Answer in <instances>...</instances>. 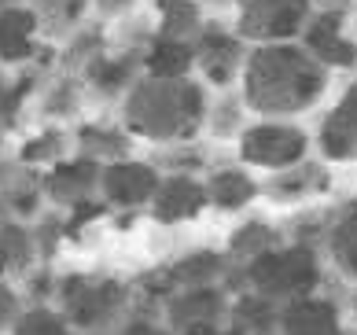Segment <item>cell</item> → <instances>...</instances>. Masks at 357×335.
<instances>
[{"label":"cell","mask_w":357,"mask_h":335,"mask_svg":"<svg viewBox=\"0 0 357 335\" xmlns=\"http://www.w3.org/2000/svg\"><path fill=\"white\" fill-rule=\"evenodd\" d=\"M328 66L298 45H258L243 63V103L266 118L302 114L324 96Z\"/></svg>","instance_id":"1"},{"label":"cell","mask_w":357,"mask_h":335,"mask_svg":"<svg viewBox=\"0 0 357 335\" xmlns=\"http://www.w3.org/2000/svg\"><path fill=\"white\" fill-rule=\"evenodd\" d=\"M0 258H4L8 273H30L37 258L33 229L22 221H0Z\"/></svg>","instance_id":"25"},{"label":"cell","mask_w":357,"mask_h":335,"mask_svg":"<svg viewBox=\"0 0 357 335\" xmlns=\"http://www.w3.org/2000/svg\"><path fill=\"white\" fill-rule=\"evenodd\" d=\"M158 184H162V173H158L155 163L122 158V163L103 166L100 195H103V203H111L118 210H137V207H151Z\"/></svg>","instance_id":"8"},{"label":"cell","mask_w":357,"mask_h":335,"mask_svg":"<svg viewBox=\"0 0 357 335\" xmlns=\"http://www.w3.org/2000/svg\"><path fill=\"white\" fill-rule=\"evenodd\" d=\"M100 177H103V166L77 155V158H67V163L52 166L48 177L41 181V188L52 203L82 210V207H89V199L100 192Z\"/></svg>","instance_id":"10"},{"label":"cell","mask_w":357,"mask_h":335,"mask_svg":"<svg viewBox=\"0 0 357 335\" xmlns=\"http://www.w3.org/2000/svg\"><path fill=\"white\" fill-rule=\"evenodd\" d=\"M328 251H332L339 269L357 284V207L335 218L332 232H328Z\"/></svg>","instance_id":"26"},{"label":"cell","mask_w":357,"mask_h":335,"mask_svg":"<svg viewBox=\"0 0 357 335\" xmlns=\"http://www.w3.org/2000/svg\"><path fill=\"white\" fill-rule=\"evenodd\" d=\"M56 280L59 276H52V273H30V276H26V295H30V306H45V299H48V295H56Z\"/></svg>","instance_id":"37"},{"label":"cell","mask_w":357,"mask_h":335,"mask_svg":"<svg viewBox=\"0 0 357 335\" xmlns=\"http://www.w3.org/2000/svg\"><path fill=\"white\" fill-rule=\"evenodd\" d=\"M63 155H67V137H63V129H45L37 133L33 140L22 144V166H37V163H63Z\"/></svg>","instance_id":"30"},{"label":"cell","mask_w":357,"mask_h":335,"mask_svg":"<svg viewBox=\"0 0 357 335\" xmlns=\"http://www.w3.org/2000/svg\"><path fill=\"white\" fill-rule=\"evenodd\" d=\"M317 147L328 163H350L357 158V82L342 92V100L324 114Z\"/></svg>","instance_id":"12"},{"label":"cell","mask_w":357,"mask_h":335,"mask_svg":"<svg viewBox=\"0 0 357 335\" xmlns=\"http://www.w3.org/2000/svg\"><path fill=\"white\" fill-rule=\"evenodd\" d=\"M100 48V34L96 30H92V34H82V37H77V41L70 45V52H67V59L70 63H92V59H96V56H92V52H96Z\"/></svg>","instance_id":"38"},{"label":"cell","mask_w":357,"mask_h":335,"mask_svg":"<svg viewBox=\"0 0 357 335\" xmlns=\"http://www.w3.org/2000/svg\"><path fill=\"white\" fill-rule=\"evenodd\" d=\"M63 239V221L59 218H41L33 225V244H37V254H45V258H52V251L59 247Z\"/></svg>","instance_id":"33"},{"label":"cell","mask_w":357,"mask_h":335,"mask_svg":"<svg viewBox=\"0 0 357 335\" xmlns=\"http://www.w3.org/2000/svg\"><path fill=\"white\" fill-rule=\"evenodd\" d=\"M37 11L30 8H4L0 11V59L22 63L33 56V34H37Z\"/></svg>","instance_id":"18"},{"label":"cell","mask_w":357,"mask_h":335,"mask_svg":"<svg viewBox=\"0 0 357 335\" xmlns=\"http://www.w3.org/2000/svg\"><path fill=\"white\" fill-rule=\"evenodd\" d=\"M158 166H166L169 173H192L203 166V151H195V147H169V151L158 155Z\"/></svg>","instance_id":"32"},{"label":"cell","mask_w":357,"mask_h":335,"mask_svg":"<svg viewBox=\"0 0 357 335\" xmlns=\"http://www.w3.org/2000/svg\"><path fill=\"white\" fill-rule=\"evenodd\" d=\"M302 48L321 63V66H354L357 63V45L342 34V15H332V11H321L313 15L310 26L302 30Z\"/></svg>","instance_id":"15"},{"label":"cell","mask_w":357,"mask_h":335,"mask_svg":"<svg viewBox=\"0 0 357 335\" xmlns=\"http://www.w3.org/2000/svg\"><path fill=\"white\" fill-rule=\"evenodd\" d=\"M332 188V173H328L324 163H317V158H302L298 166H287L280 173H273L266 181V199L269 203H306L310 195H321Z\"/></svg>","instance_id":"14"},{"label":"cell","mask_w":357,"mask_h":335,"mask_svg":"<svg viewBox=\"0 0 357 335\" xmlns=\"http://www.w3.org/2000/svg\"><path fill=\"white\" fill-rule=\"evenodd\" d=\"M181 335H243V332H236L232 325H214V328H192V332H181Z\"/></svg>","instance_id":"41"},{"label":"cell","mask_w":357,"mask_h":335,"mask_svg":"<svg viewBox=\"0 0 357 335\" xmlns=\"http://www.w3.org/2000/svg\"><path fill=\"white\" fill-rule=\"evenodd\" d=\"M122 122L133 137L155 144L192 140L206 122L203 85L192 77H144L129 89L122 103Z\"/></svg>","instance_id":"2"},{"label":"cell","mask_w":357,"mask_h":335,"mask_svg":"<svg viewBox=\"0 0 357 335\" xmlns=\"http://www.w3.org/2000/svg\"><path fill=\"white\" fill-rule=\"evenodd\" d=\"M276 335H284V332H276Z\"/></svg>","instance_id":"47"},{"label":"cell","mask_w":357,"mask_h":335,"mask_svg":"<svg viewBox=\"0 0 357 335\" xmlns=\"http://www.w3.org/2000/svg\"><path fill=\"white\" fill-rule=\"evenodd\" d=\"M310 4H317L321 11H332V15H342V11H347L354 0H310Z\"/></svg>","instance_id":"42"},{"label":"cell","mask_w":357,"mask_h":335,"mask_svg":"<svg viewBox=\"0 0 357 335\" xmlns=\"http://www.w3.org/2000/svg\"><path fill=\"white\" fill-rule=\"evenodd\" d=\"M203 34V15L195 0H158V37L169 41H199Z\"/></svg>","instance_id":"23"},{"label":"cell","mask_w":357,"mask_h":335,"mask_svg":"<svg viewBox=\"0 0 357 335\" xmlns=\"http://www.w3.org/2000/svg\"><path fill=\"white\" fill-rule=\"evenodd\" d=\"M162 313H166V328L174 335L192 332V328L225 325V320H229V291L221 284L169 291L162 299Z\"/></svg>","instance_id":"7"},{"label":"cell","mask_w":357,"mask_h":335,"mask_svg":"<svg viewBox=\"0 0 357 335\" xmlns=\"http://www.w3.org/2000/svg\"><path fill=\"white\" fill-rule=\"evenodd\" d=\"M4 276H8V265H4V258H0V288H4Z\"/></svg>","instance_id":"43"},{"label":"cell","mask_w":357,"mask_h":335,"mask_svg":"<svg viewBox=\"0 0 357 335\" xmlns=\"http://www.w3.org/2000/svg\"><path fill=\"white\" fill-rule=\"evenodd\" d=\"M0 210H4V207H0Z\"/></svg>","instance_id":"48"},{"label":"cell","mask_w":357,"mask_h":335,"mask_svg":"<svg viewBox=\"0 0 357 335\" xmlns=\"http://www.w3.org/2000/svg\"><path fill=\"white\" fill-rule=\"evenodd\" d=\"M122 335H174L166 325H158L151 317H129L122 325Z\"/></svg>","instance_id":"39"},{"label":"cell","mask_w":357,"mask_h":335,"mask_svg":"<svg viewBox=\"0 0 357 335\" xmlns=\"http://www.w3.org/2000/svg\"><path fill=\"white\" fill-rule=\"evenodd\" d=\"M77 155L92 158V163H122L129 158V129H114V126H82L77 129Z\"/></svg>","instance_id":"20"},{"label":"cell","mask_w":357,"mask_h":335,"mask_svg":"<svg viewBox=\"0 0 357 335\" xmlns=\"http://www.w3.org/2000/svg\"><path fill=\"white\" fill-rule=\"evenodd\" d=\"M0 207L8 214H15V218H33L37 214V181L33 177H4Z\"/></svg>","instance_id":"29"},{"label":"cell","mask_w":357,"mask_h":335,"mask_svg":"<svg viewBox=\"0 0 357 335\" xmlns=\"http://www.w3.org/2000/svg\"><path fill=\"white\" fill-rule=\"evenodd\" d=\"M11 335H70V320L52 306H26Z\"/></svg>","instance_id":"28"},{"label":"cell","mask_w":357,"mask_h":335,"mask_svg":"<svg viewBox=\"0 0 357 335\" xmlns=\"http://www.w3.org/2000/svg\"><path fill=\"white\" fill-rule=\"evenodd\" d=\"M280 332L284 335H350L342 325V310L335 299L324 295H306L284 306L280 313Z\"/></svg>","instance_id":"13"},{"label":"cell","mask_w":357,"mask_h":335,"mask_svg":"<svg viewBox=\"0 0 357 335\" xmlns=\"http://www.w3.org/2000/svg\"><path fill=\"white\" fill-rule=\"evenodd\" d=\"M232 269V258L221 251H192L181 262H174L166 276V295L181 291V288H206V284H221V276Z\"/></svg>","instance_id":"16"},{"label":"cell","mask_w":357,"mask_h":335,"mask_svg":"<svg viewBox=\"0 0 357 335\" xmlns=\"http://www.w3.org/2000/svg\"><path fill=\"white\" fill-rule=\"evenodd\" d=\"M310 0H243L236 30L247 41L280 45L310 26Z\"/></svg>","instance_id":"6"},{"label":"cell","mask_w":357,"mask_h":335,"mask_svg":"<svg viewBox=\"0 0 357 335\" xmlns=\"http://www.w3.org/2000/svg\"><path fill=\"white\" fill-rule=\"evenodd\" d=\"M310 151V137L298 126L291 122H276V118H266V122H255L243 129L240 137V158L247 166L258 170H273L280 173L287 166H298Z\"/></svg>","instance_id":"5"},{"label":"cell","mask_w":357,"mask_h":335,"mask_svg":"<svg viewBox=\"0 0 357 335\" xmlns=\"http://www.w3.org/2000/svg\"><path fill=\"white\" fill-rule=\"evenodd\" d=\"M354 317H357V291H354Z\"/></svg>","instance_id":"46"},{"label":"cell","mask_w":357,"mask_h":335,"mask_svg":"<svg viewBox=\"0 0 357 335\" xmlns=\"http://www.w3.org/2000/svg\"><path fill=\"white\" fill-rule=\"evenodd\" d=\"M82 335H111V332H82Z\"/></svg>","instance_id":"45"},{"label":"cell","mask_w":357,"mask_h":335,"mask_svg":"<svg viewBox=\"0 0 357 335\" xmlns=\"http://www.w3.org/2000/svg\"><path fill=\"white\" fill-rule=\"evenodd\" d=\"M26 89H30V77H22V82H15V85H11L8 77H0V122H11V118H15Z\"/></svg>","instance_id":"34"},{"label":"cell","mask_w":357,"mask_h":335,"mask_svg":"<svg viewBox=\"0 0 357 335\" xmlns=\"http://www.w3.org/2000/svg\"><path fill=\"white\" fill-rule=\"evenodd\" d=\"M195 63L210 85H232L240 74V63H247L240 34H229L221 26H203L199 41H195Z\"/></svg>","instance_id":"11"},{"label":"cell","mask_w":357,"mask_h":335,"mask_svg":"<svg viewBox=\"0 0 357 335\" xmlns=\"http://www.w3.org/2000/svg\"><path fill=\"white\" fill-rule=\"evenodd\" d=\"M137 52H126V56H96L89 66H85V77L89 85L96 92H107V96H114V92H122L129 82H133L137 74Z\"/></svg>","instance_id":"24"},{"label":"cell","mask_w":357,"mask_h":335,"mask_svg":"<svg viewBox=\"0 0 357 335\" xmlns=\"http://www.w3.org/2000/svg\"><path fill=\"white\" fill-rule=\"evenodd\" d=\"M56 299L70 328L82 332H111L118 317L129 310V288L114 276L67 273L56 280Z\"/></svg>","instance_id":"4"},{"label":"cell","mask_w":357,"mask_h":335,"mask_svg":"<svg viewBox=\"0 0 357 335\" xmlns=\"http://www.w3.org/2000/svg\"><path fill=\"white\" fill-rule=\"evenodd\" d=\"M247 273V291H258L273 302H295L306 299V295H317L324 280V265L321 254L310 244H280L266 254H258L255 262L243 265Z\"/></svg>","instance_id":"3"},{"label":"cell","mask_w":357,"mask_h":335,"mask_svg":"<svg viewBox=\"0 0 357 335\" xmlns=\"http://www.w3.org/2000/svg\"><path fill=\"white\" fill-rule=\"evenodd\" d=\"M280 244H284L280 229H273V225L261 221V218H250L229 236V251L225 254H229L236 265H247V262H255L258 254H266V251L280 247Z\"/></svg>","instance_id":"22"},{"label":"cell","mask_w":357,"mask_h":335,"mask_svg":"<svg viewBox=\"0 0 357 335\" xmlns=\"http://www.w3.org/2000/svg\"><path fill=\"white\" fill-rule=\"evenodd\" d=\"M258 184L250 173L243 170H236V166H225V170H214L206 177V199H210V207H218V210H243L250 207L258 199Z\"/></svg>","instance_id":"19"},{"label":"cell","mask_w":357,"mask_h":335,"mask_svg":"<svg viewBox=\"0 0 357 335\" xmlns=\"http://www.w3.org/2000/svg\"><path fill=\"white\" fill-rule=\"evenodd\" d=\"M195 63V45L188 41H169V37H155L144 52V70L148 77H188Z\"/></svg>","instance_id":"21"},{"label":"cell","mask_w":357,"mask_h":335,"mask_svg":"<svg viewBox=\"0 0 357 335\" xmlns=\"http://www.w3.org/2000/svg\"><path fill=\"white\" fill-rule=\"evenodd\" d=\"M22 310H26V306L19 302V295L11 291L8 284L0 288V335L15 328V320H19V313H22Z\"/></svg>","instance_id":"36"},{"label":"cell","mask_w":357,"mask_h":335,"mask_svg":"<svg viewBox=\"0 0 357 335\" xmlns=\"http://www.w3.org/2000/svg\"><path fill=\"white\" fill-rule=\"evenodd\" d=\"M243 100L240 96H221L206 107V126H210V137H218V140H229V137H243Z\"/></svg>","instance_id":"27"},{"label":"cell","mask_w":357,"mask_h":335,"mask_svg":"<svg viewBox=\"0 0 357 335\" xmlns=\"http://www.w3.org/2000/svg\"><path fill=\"white\" fill-rule=\"evenodd\" d=\"M4 8H15V0H0V11H4Z\"/></svg>","instance_id":"44"},{"label":"cell","mask_w":357,"mask_h":335,"mask_svg":"<svg viewBox=\"0 0 357 335\" xmlns=\"http://www.w3.org/2000/svg\"><path fill=\"white\" fill-rule=\"evenodd\" d=\"M206 207V181L192 177V173H166L151 199V218L158 225H184L195 221Z\"/></svg>","instance_id":"9"},{"label":"cell","mask_w":357,"mask_h":335,"mask_svg":"<svg viewBox=\"0 0 357 335\" xmlns=\"http://www.w3.org/2000/svg\"><path fill=\"white\" fill-rule=\"evenodd\" d=\"M41 11H45V22H48L52 34H67L70 26L82 19L85 0H41Z\"/></svg>","instance_id":"31"},{"label":"cell","mask_w":357,"mask_h":335,"mask_svg":"<svg viewBox=\"0 0 357 335\" xmlns=\"http://www.w3.org/2000/svg\"><path fill=\"white\" fill-rule=\"evenodd\" d=\"M129 8H133V0H96L100 15H126Z\"/></svg>","instance_id":"40"},{"label":"cell","mask_w":357,"mask_h":335,"mask_svg":"<svg viewBox=\"0 0 357 335\" xmlns=\"http://www.w3.org/2000/svg\"><path fill=\"white\" fill-rule=\"evenodd\" d=\"M77 107V89L74 82H56L52 85V92L45 96V111L48 114H70Z\"/></svg>","instance_id":"35"},{"label":"cell","mask_w":357,"mask_h":335,"mask_svg":"<svg viewBox=\"0 0 357 335\" xmlns=\"http://www.w3.org/2000/svg\"><path fill=\"white\" fill-rule=\"evenodd\" d=\"M280 313L284 306L258 291H240L229 302V325L243 335H276L280 332Z\"/></svg>","instance_id":"17"}]
</instances>
